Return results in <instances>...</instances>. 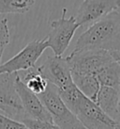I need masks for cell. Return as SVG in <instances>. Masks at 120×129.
I'll return each mask as SVG.
<instances>
[{
  "mask_svg": "<svg viewBox=\"0 0 120 129\" xmlns=\"http://www.w3.org/2000/svg\"><path fill=\"white\" fill-rule=\"evenodd\" d=\"M105 50L120 52L119 11L111 12L92 23L77 39L74 50Z\"/></svg>",
  "mask_w": 120,
  "mask_h": 129,
  "instance_id": "obj_1",
  "label": "cell"
},
{
  "mask_svg": "<svg viewBox=\"0 0 120 129\" xmlns=\"http://www.w3.org/2000/svg\"><path fill=\"white\" fill-rule=\"evenodd\" d=\"M71 74L97 75L105 66L120 61V52L105 50H73L67 57Z\"/></svg>",
  "mask_w": 120,
  "mask_h": 129,
  "instance_id": "obj_2",
  "label": "cell"
},
{
  "mask_svg": "<svg viewBox=\"0 0 120 129\" xmlns=\"http://www.w3.org/2000/svg\"><path fill=\"white\" fill-rule=\"evenodd\" d=\"M38 96L51 115L53 123L59 129H85L65 105L56 87L48 83L46 90Z\"/></svg>",
  "mask_w": 120,
  "mask_h": 129,
  "instance_id": "obj_3",
  "label": "cell"
},
{
  "mask_svg": "<svg viewBox=\"0 0 120 129\" xmlns=\"http://www.w3.org/2000/svg\"><path fill=\"white\" fill-rule=\"evenodd\" d=\"M71 112L85 129H119V123L113 121L92 100L82 94Z\"/></svg>",
  "mask_w": 120,
  "mask_h": 129,
  "instance_id": "obj_4",
  "label": "cell"
},
{
  "mask_svg": "<svg viewBox=\"0 0 120 129\" xmlns=\"http://www.w3.org/2000/svg\"><path fill=\"white\" fill-rule=\"evenodd\" d=\"M67 11V9L63 8L61 17L50 23L51 30L46 36L48 48L53 50L54 56L62 57L70 45L76 30L80 27L75 21L74 16L66 17Z\"/></svg>",
  "mask_w": 120,
  "mask_h": 129,
  "instance_id": "obj_5",
  "label": "cell"
},
{
  "mask_svg": "<svg viewBox=\"0 0 120 129\" xmlns=\"http://www.w3.org/2000/svg\"><path fill=\"white\" fill-rule=\"evenodd\" d=\"M48 48L46 37L27 43L18 54L0 65V74H15L36 67V62Z\"/></svg>",
  "mask_w": 120,
  "mask_h": 129,
  "instance_id": "obj_6",
  "label": "cell"
},
{
  "mask_svg": "<svg viewBox=\"0 0 120 129\" xmlns=\"http://www.w3.org/2000/svg\"><path fill=\"white\" fill-rule=\"evenodd\" d=\"M37 71L47 82L59 90L73 84L71 68L66 57L50 56L40 66L37 67Z\"/></svg>",
  "mask_w": 120,
  "mask_h": 129,
  "instance_id": "obj_7",
  "label": "cell"
},
{
  "mask_svg": "<svg viewBox=\"0 0 120 129\" xmlns=\"http://www.w3.org/2000/svg\"><path fill=\"white\" fill-rule=\"evenodd\" d=\"M114 11H119V0H84L74 18L77 25L82 26L98 21Z\"/></svg>",
  "mask_w": 120,
  "mask_h": 129,
  "instance_id": "obj_8",
  "label": "cell"
},
{
  "mask_svg": "<svg viewBox=\"0 0 120 129\" xmlns=\"http://www.w3.org/2000/svg\"><path fill=\"white\" fill-rule=\"evenodd\" d=\"M14 85L26 118L53 122L51 115L43 106L39 96L36 95L35 93L31 92L25 87V85L20 78L18 73H16Z\"/></svg>",
  "mask_w": 120,
  "mask_h": 129,
  "instance_id": "obj_9",
  "label": "cell"
},
{
  "mask_svg": "<svg viewBox=\"0 0 120 129\" xmlns=\"http://www.w3.org/2000/svg\"><path fill=\"white\" fill-rule=\"evenodd\" d=\"M15 74H0V105L9 111L8 117L17 121L25 119V112L15 90Z\"/></svg>",
  "mask_w": 120,
  "mask_h": 129,
  "instance_id": "obj_10",
  "label": "cell"
},
{
  "mask_svg": "<svg viewBox=\"0 0 120 129\" xmlns=\"http://www.w3.org/2000/svg\"><path fill=\"white\" fill-rule=\"evenodd\" d=\"M93 102L109 118L119 123V90L100 86Z\"/></svg>",
  "mask_w": 120,
  "mask_h": 129,
  "instance_id": "obj_11",
  "label": "cell"
},
{
  "mask_svg": "<svg viewBox=\"0 0 120 129\" xmlns=\"http://www.w3.org/2000/svg\"><path fill=\"white\" fill-rule=\"evenodd\" d=\"M96 77L100 86L110 87L119 90L120 88V61H113L100 70Z\"/></svg>",
  "mask_w": 120,
  "mask_h": 129,
  "instance_id": "obj_12",
  "label": "cell"
},
{
  "mask_svg": "<svg viewBox=\"0 0 120 129\" xmlns=\"http://www.w3.org/2000/svg\"><path fill=\"white\" fill-rule=\"evenodd\" d=\"M71 78H72L73 84L76 86L78 90L85 97L94 101L96 95L100 88V85L95 75L71 74Z\"/></svg>",
  "mask_w": 120,
  "mask_h": 129,
  "instance_id": "obj_13",
  "label": "cell"
},
{
  "mask_svg": "<svg viewBox=\"0 0 120 129\" xmlns=\"http://www.w3.org/2000/svg\"><path fill=\"white\" fill-rule=\"evenodd\" d=\"M23 76L19 75L23 83L31 92L36 95H39L46 90L48 82L39 75L37 71V67L24 71Z\"/></svg>",
  "mask_w": 120,
  "mask_h": 129,
  "instance_id": "obj_14",
  "label": "cell"
},
{
  "mask_svg": "<svg viewBox=\"0 0 120 129\" xmlns=\"http://www.w3.org/2000/svg\"><path fill=\"white\" fill-rule=\"evenodd\" d=\"M36 0H0V14H24L30 10Z\"/></svg>",
  "mask_w": 120,
  "mask_h": 129,
  "instance_id": "obj_15",
  "label": "cell"
},
{
  "mask_svg": "<svg viewBox=\"0 0 120 129\" xmlns=\"http://www.w3.org/2000/svg\"><path fill=\"white\" fill-rule=\"evenodd\" d=\"M9 21L7 18L0 19V65L3 56L4 50L11 41L10 29H9Z\"/></svg>",
  "mask_w": 120,
  "mask_h": 129,
  "instance_id": "obj_16",
  "label": "cell"
},
{
  "mask_svg": "<svg viewBox=\"0 0 120 129\" xmlns=\"http://www.w3.org/2000/svg\"><path fill=\"white\" fill-rule=\"evenodd\" d=\"M21 122L29 129H59L53 122H44V121H39V120L25 118L23 119Z\"/></svg>",
  "mask_w": 120,
  "mask_h": 129,
  "instance_id": "obj_17",
  "label": "cell"
},
{
  "mask_svg": "<svg viewBox=\"0 0 120 129\" xmlns=\"http://www.w3.org/2000/svg\"><path fill=\"white\" fill-rule=\"evenodd\" d=\"M0 129H29L21 122L0 113Z\"/></svg>",
  "mask_w": 120,
  "mask_h": 129,
  "instance_id": "obj_18",
  "label": "cell"
},
{
  "mask_svg": "<svg viewBox=\"0 0 120 129\" xmlns=\"http://www.w3.org/2000/svg\"><path fill=\"white\" fill-rule=\"evenodd\" d=\"M0 110L1 111H3V112H5V113H6V114H9V111H8V109L6 108H5V107H3V106H1V105H0ZM7 115H6V116H7Z\"/></svg>",
  "mask_w": 120,
  "mask_h": 129,
  "instance_id": "obj_19",
  "label": "cell"
}]
</instances>
